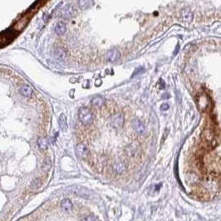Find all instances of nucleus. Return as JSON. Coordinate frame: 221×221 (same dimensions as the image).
<instances>
[{
    "mask_svg": "<svg viewBox=\"0 0 221 221\" xmlns=\"http://www.w3.org/2000/svg\"><path fill=\"white\" fill-rule=\"evenodd\" d=\"M202 137H203L204 141L209 144H213L215 141V135L211 129H209V128L205 129L202 133Z\"/></svg>",
    "mask_w": 221,
    "mask_h": 221,
    "instance_id": "4",
    "label": "nucleus"
},
{
    "mask_svg": "<svg viewBox=\"0 0 221 221\" xmlns=\"http://www.w3.org/2000/svg\"><path fill=\"white\" fill-rule=\"evenodd\" d=\"M78 6L82 10H86L93 6L92 0H78Z\"/></svg>",
    "mask_w": 221,
    "mask_h": 221,
    "instance_id": "11",
    "label": "nucleus"
},
{
    "mask_svg": "<svg viewBox=\"0 0 221 221\" xmlns=\"http://www.w3.org/2000/svg\"><path fill=\"white\" fill-rule=\"evenodd\" d=\"M70 193L72 194H74L75 195H79V196H82V195H85L86 193V189H82V187H77L75 188L74 186L73 187H71L69 188V190H68Z\"/></svg>",
    "mask_w": 221,
    "mask_h": 221,
    "instance_id": "18",
    "label": "nucleus"
},
{
    "mask_svg": "<svg viewBox=\"0 0 221 221\" xmlns=\"http://www.w3.org/2000/svg\"><path fill=\"white\" fill-rule=\"evenodd\" d=\"M113 169L117 172V173H122L124 170H126V165L123 162H117L114 164L113 165Z\"/></svg>",
    "mask_w": 221,
    "mask_h": 221,
    "instance_id": "21",
    "label": "nucleus"
},
{
    "mask_svg": "<svg viewBox=\"0 0 221 221\" xmlns=\"http://www.w3.org/2000/svg\"><path fill=\"white\" fill-rule=\"evenodd\" d=\"M48 144H49V141L47 137H42L38 140V147L43 150L47 149Z\"/></svg>",
    "mask_w": 221,
    "mask_h": 221,
    "instance_id": "19",
    "label": "nucleus"
},
{
    "mask_svg": "<svg viewBox=\"0 0 221 221\" xmlns=\"http://www.w3.org/2000/svg\"><path fill=\"white\" fill-rule=\"evenodd\" d=\"M72 203L69 199H64L61 202V208L64 211H69L72 209Z\"/></svg>",
    "mask_w": 221,
    "mask_h": 221,
    "instance_id": "15",
    "label": "nucleus"
},
{
    "mask_svg": "<svg viewBox=\"0 0 221 221\" xmlns=\"http://www.w3.org/2000/svg\"><path fill=\"white\" fill-rule=\"evenodd\" d=\"M3 38H0V44L3 43Z\"/></svg>",
    "mask_w": 221,
    "mask_h": 221,
    "instance_id": "27",
    "label": "nucleus"
},
{
    "mask_svg": "<svg viewBox=\"0 0 221 221\" xmlns=\"http://www.w3.org/2000/svg\"><path fill=\"white\" fill-rule=\"evenodd\" d=\"M54 30H55V33H57L58 35H59V36L63 35V34L66 33V31H67L66 24L65 23H62V22L58 23L55 25Z\"/></svg>",
    "mask_w": 221,
    "mask_h": 221,
    "instance_id": "12",
    "label": "nucleus"
},
{
    "mask_svg": "<svg viewBox=\"0 0 221 221\" xmlns=\"http://www.w3.org/2000/svg\"><path fill=\"white\" fill-rule=\"evenodd\" d=\"M79 120L84 126H89L93 121V114L87 107H82L79 110Z\"/></svg>",
    "mask_w": 221,
    "mask_h": 221,
    "instance_id": "1",
    "label": "nucleus"
},
{
    "mask_svg": "<svg viewBox=\"0 0 221 221\" xmlns=\"http://www.w3.org/2000/svg\"><path fill=\"white\" fill-rule=\"evenodd\" d=\"M19 91L21 95H23V97H31L32 94H33V89H32L29 86H27V85L22 86L20 87Z\"/></svg>",
    "mask_w": 221,
    "mask_h": 221,
    "instance_id": "13",
    "label": "nucleus"
},
{
    "mask_svg": "<svg viewBox=\"0 0 221 221\" xmlns=\"http://www.w3.org/2000/svg\"><path fill=\"white\" fill-rule=\"evenodd\" d=\"M197 105L200 108V110H205L208 108L209 106V101L208 97L206 96L201 95L199 97L197 98Z\"/></svg>",
    "mask_w": 221,
    "mask_h": 221,
    "instance_id": "8",
    "label": "nucleus"
},
{
    "mask_svg": "<svg viewBox=\"0 0 221 221\" xmlns=\"http://www.w3.org/2000/svg\"><path fill=\"white\" fill-rule=\"evenodd\" d=\"M53 56L57 60H63L66 58V51L62 48H57L53 52Z\"/></svg>",
    "mask_w": 221,
    "mask_h": 221,
    "instance_id": "14",
    "label": "nucleus"
},
{
    "mask_svg": "<svg viewBox=\"0 0 221 221\" xmlns=\"http://www.w3.org/2000/svg\"><path fill=\"white\" fill-rule=\"evenodd\" d=\"M58 124L61 130L62 131H66L67 130V117L64 114H61V116L59 117Z\"/></svg>",
    "mask_w": 221,
    "mask_h": 221,
    "instance_id": "16",
    "label": "nucleus"
},
{
    "mask_svg": "<svg viewBox=\"0 0 221 221\" xmlns=\"http://www.w3.org/2000/svg\"><path fill=\"white\" fill-rule=\"evenodd\" d=\"M27 23H28V19H27V18H23V19L19 20V21L15 23V25L13 26V28H14L15 31L19 32L23 28L25 27V26L27 24Z\"/></svg>",
    "mask_w": 221,
    "mask_h": 221,
    "instance_id": "10",
    "label": "nucleus"
},
{
    "mask_svg": "<svg viewBox=\"0 0 221 221\" xmlns=\"http://www.w3.org/2000/svg\"><path fill=\"white\" fill-rule=\"evenodd\" d=\"M52 168V161L50 160V158L47 157L44 161L43 162V165H42V169L44 172H48Z\"/></svg>",
    "mask_w": 221,
    "mask_h": 221,
    "instance_id": "20",
    "label": "nucleus"
},
{
    "mask_svg": "<svg viewBox=\"0 0 221 221\" xmlns=\"http://www.w3.org/2000/svg\"><path fill=\"white\" fill-rule=\"evenodd\" d=\"M74 14H75V10L71 5H66L60 11L61 17L63 19H69L72 18L74 16Z\"/></svg>",
    "mask_w": 221,
    "mask_h": 221,
    "instance_id": "3",
    "label": "nucleus"
},
{
    "mask_svg": "<svg viewBox=\"0 0 221 221\" xmlns=\"http://www.w3.org/2000/svg\"><path fill=\"white\" fill-rule=\"evenodd\" d=\"M124 116L121 113H117L113 115L110 118V125L114 128H121L124 124Z\"/></svg>",
    "mask_w": 221,
    "mask_h": 221,
    "instance_id": "2",
    "label": "nucleus"
},
{
    "mask_svg": "<svg viewBox=\"0 0 221 221\" xmlns=\"http://www.w3.org/2000/svg\"><path fill=\"white\" fill-rule=\"evenodd\" d=\"M145 72V68H144V67H137V69L134 71L133 72V74H132V78H134V77H137V75H140V74H141V73H144Z\"/></svg>",
    "mask_w": 221,
    "mask_h": 221,
    "instance_id": "23",
    "label": "nucleus"
},
{
    "mask_svg": "<svg viewBox=\"0 0 221 221\" xmlns=\"http://www.w3.org/2000/svg\"><path fill=\"white\" fill-rule=\"evenodd\" d=\"M88 153H89L88 149L84 144H78L77 146V147H76V155L79 158H86V156H88Z\"/></svg>",
    "mask_w": 221,
    "mask_h": 221,
    "instance_id": "5",
    "label": "nucleus"
},
{
    "mask_svg": "<svg viewBox=\"0 0 221 221\" xmlns=\"http://www.w3.org/2000/svg\"><path fill=\"white\" fill-rule=\"evenodd\" d=\"M169 97H170L169 94H167V93H166V94H164V95L162 96L163 99H165V98H169Z\"/></svg>",
    "mask_w": 221,
    "mask_h": 221,
    "instance_id": "26",
    "label": "nucleus"
},
{
    "mask_svg": "<svg viewBox=\"0 0 221 221\" xmlns=\"http://www.w3.org/2000/svg\"><path fill=\"white\" fill-rule=\"evenodd\" d=\"M132 126L134 128V130L137 131V133H138L139 135H144L146 132V127L144 126V124L139 121V120H134L132 121Z\"/></svg>",
    "mask_w": 221,
    "mask_h": 221,
    "instance_id": "7",
    "label": "nucleus"
},
{
    "mask_svg": "<svg viewBox=\"0 0 221 221\" xmlns=\"http://www.w3.org/2000/svg\"><path fill=\"white\" fill-rule=\"evenodd\" d=\"M83 221H99V219H98L96 215H88V216H86Z\"/></svg>",
    "mask_w": 221,
    "mask_h": 221,
    "instance_id": "24",
    "label": "nucleus"
},
{
    "mask_svg": "<svg viewBox=\"0 0 221 221\" xmlns=\"http://www.w3.org/2000/svg\"><path fill=\"white\" fill-rule=\"evenodd\" d=\"M181 17L184 21L186 22H191L193 19V13L190 11V9L188 8H185L181 10Z\"/></svg>",
    "mask_w": 221,
    "mask_h": 221,
    "instance_id": "9",
    "label": "nucleus"
},
{
    "mask_svg": "<svg viewBox=\"0 0 221 221\" xmlns=\"http://www.w3.org/2000/svg\"><path fill=\"white\" fill-rule=\"evenodd\" d=\"M40 186H41V180L39 178H35L30 185V188L33 190L38 189Z\"/></svg>",
    "mask_w": 221,
    "mask_h": 221,
    "instance_id": "22",
    "label": "nucleus"
},
{
    "mask_svg": "<svg viewBox=\"0 0 221 221\" xmlns=\"http://www.w3.org/2000/svg\"><path fill=\"white\" fill-rule=\"evenodd\" d=\"M91 104L96 107H102L105 104V99L102 97L97 96V97H96L92 99Z\"/></svg>",
    "mask_w": 221,
    "mask_h": 221,
    "instance_id": "17",
    "label": "nucleus"
},
{
    "mask_svg": "<svg viewBox=\"0 0 221 221\" xmlns=\"http://www.w3.org/2000/svg\"><path fill=\"white\" fill-rule=\"evenodd\" d=\"M170 108V106L168 103H163L161 106V110H167Z\"/></svg>",
    "mask_w": 221,
    "mask_h": 221,
    "instance_id": "25",
    "label": "nucleus"
},
{
    "mask_svg": "<svg viewBox=\"0 0 221 221\" xmlns=\"http://www.w3.org/2000/svg\"><path fill=\"white\" fill-rule=\"evenodd\" d=\"M121 58V53L117 49H111L106 53V58L110 62H116Z\"/></svg>",
    "mask_w": 221,
    "mask_h": 221,
    "instance_id": "6",
    "label": "nucleus"
}]
</instances>
